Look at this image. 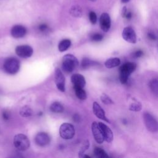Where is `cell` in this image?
<instances>
[{"instance_id":"obj_4","label":"cell","mask_w":158,"mask_h":158,"mask_svg":"<svg viewBox=\"0 0 158 158\" xmlns=\"http://www.w3.org/2000/svg\"><path fill=\"white\" fill-rule=\"evenodd\" d=\"M14 146L19 151H23L28 149L30 143L28 137L23 134H17L14 138Z\"/></svg>"},{"instance_id":"obj_6","label":"cell","mask_w":158,"mask_h":158,"mask_svg":"<svg viewBox=\"0 0 158 158\" xmlns=\"http://www.w3.org/2000/svg\"><path fill=\"white\" fill-rule=\"evenodd\" d=\"M143 119L148 130L152 133L157 131V122L156 118L149 113L145 112L143 114Z\"/></svg>"},{"instance_id":"obj_9","label":"cell","mask_w":158,"mask_h":158,"mask_svg":"<svg viewBox=\"0 0 158 158\" xmlns=\"http://www.w3.org/2000/svg\"><path fill=\"white\" fill-rule=\"evenodd\" d=\"M15 53L20 57L28 58L32 56L33 49L29 45H20L16 47Z\"/></svg>"},{"instance_id":"obj_8","label":"cell","mask_w":158,"mask_h":158,"mask_svg":"<svg viewBox=\"0 0 158 158\" xmlns=\"http://www.w3.org/2000/svg\"><path fill=\"white\" fill-rule=\"evenodd\" d=\"M122 38L126 41L135 44L136 43V35L135 30L131 27H127L122 31Z\"/></svg>"},{"instance_id":"obj_18","label":"cell","mask_w":158,"mask_h":158,"mask_svg":"<svg viewBox=\"0 0 158 158\" xmlns=\"http://www.w3.org/2000/svg\"><path fill=\"white\" fill-rule=\"evenodd\" d=\"M71 41L69 39H64L60 41L58 44V49L60 52L67 51L71 46Z\"/></svg>"},{"instance_id":"obj_19","label":"cell","mask_w":158,"mask_h":158,"mask_svg":"<svg viewBox=\"0 0 158 158\" xmlns=\"http://www.w3.org/2000/svg\"><path fill=\"white\" fill-rule=\"evenodd\" d=\"M73 89L76 96L80 100H85L86 99V93L83 88L79 86H73Z\"/></svg>"},{"instance_id":"obj_25","label":"cell","mask_w":158,"mask_h":158,"mask_svg":"<svg viewBox=\"0 0 158 158\" xmlns=\"http://www.w3.org/2000/svg\"><path fill=\"white\" fill-rule=\"evenodd\" d=\"M133 102H132L130 106H129V110L131 111L134 112H138L141 110L142 109V105L140 102L136 100L135 99H133Z\"/></svg>"},{"instance_id":"obj_30","label":"cell","mask_w":158,"mask_h":158,"mask_svg":"<svg viewBox=\"0 0 158 158\" xmlns=\"http://www.w3.org/2000/svg\"><path fill=\"white\" fill-rule=\"evenodd\" d=\"M143 54L144 53H143V51H141V50H137L135 52H134V53L133 54V56L135 58H139V57H141L143 55Z\"/></svg>"},{"instance_id":"obj_1","label":"cell","mask_w":158,"mask_h":158,"mask_svg":"<svg viewBox=\"0 0 158 158\" xmlns=\"http://www.w3.org/2000/svg\"><path fill=\"white\" fill-rule=\"evenodd\" d=\"M136 64L135 62H128L123 64L119 69V79L122 84H126L128 81L130 75L135 70Z\"/></svg>"},{"instance_id":"obj_35","label":"cell","mask_w":158,"mask_h":158,"mask_svg":"<svg viewBox=\"0 0 158 158\" xmlns=\"http://www.w3.org/2000/svg\"><path fill=\"white\" fill-rule=\"evenodd\" d=\"M129 1H130V0H121L122 2H123V3H127V2H128Z\"/></svg>"},{"instance_id":"obj_32","label":"cell","mask_w":158,"mask_h":158,"mask_svg":"<svg viewBox=\"0 0 158 158\" xmlns=\"http://www.w3.org/2000/svg\"><path fill=\"white\" fill-rule=\"evenodd\" d=\"M38 28H39L40 31L44 32V31H46L48 30V25H47L46 24L43 23V24H41V25H39Z\"/></svg>"},{"instance_id":"obj_26","label":"cell","mask_w":158,"mask_h":158,"mask_svg":"<svg viewBox=\"0 0 158 158\" xmlns=\"http://www.w3.org/2000/svg\"><path fill=\"white\" fill-rule=\"evenodd\" d=\"M149 87L152 92L157 96L158 93V81L157 78H153L149 83Z\"/></svg>"},{"instance_id":"obj_2","label":"cell","mask_w":158,"mask_h":158,"mask_svg":"<svg viewBox=\"0 0 158 158\" xmlns=\"http://www.w3.org/2000/svg\"><path fill=\"white\" fill-rule=\"evenodd\" d=\"M78 64L77 58L71 54H67L62 57V67L63 70L66 73L73 72L77 67Z\"/></svg>"},{"instance_id":"obj_3","label":"cell","mask_w":158,"mask_h":158,"mask_svg":"<svg viewBox=\"0 0 158 158\" xmlns=\"http://www.w3.org/2000/svg\"><path fill=\"white\" fill-rule=\"evenodd\" d=\"M20 67L19 60L15 57H9L6 59L3 64V68L5 72L10 75L17 73Z\"/></svg>"},{"instance_id":"obj_21","label":"cell","mask_w":158,"mask_h":158,"mask_svg":"<svg viewBox=\"0 0 158 158\" xmlns=\"http://www.w3.org/2000/svg\"><path fill=\"white\" fill-rule=\"evenodd\" d=\"M98 64H99L98 62H96L95 61H93V60H91V59H89L88 58H86V57L83 58L82 61H81V67L83 69H88V68H89L92 66H94V65H98Z\"/></svg>"},{"instance_id":"obj_24","label":"cell","mask_w":158,"mask_h":158,"mask_svg":"<svg viewBox=\"0 0 158 158\" xmlns=\"http://www.w3.org/2000/svg\"><path fill=\"white\" fill-rule=\"evenodd\" d=\"M70 14L74 17H80L82 15V10L78 6H73L70 9Z\"/></svg>"},{"instance_id":"obj_22","label":"cell","mask_w":158,"mask_h":158,"mask_svg":"<svg viewBox=\"0 0 158 158\" xmlns=\"http://www.w3.org/2000/svg\"><path fill=\"white\" fill-rule=\"evenodd\" d=\"M93 152L94 156L98 158H107L109 157L107 152L101 148L96 147L94 149Z\"/></svg>"},{"instance_id":"obj_20","label":"cell","mask_w":158,"mask_h":158,"mask_svg":"<svg viewBox=\"0 0 158 158\" xmlns=\"http://www.w3.org/2000/svg\"><path fill=\"white\" fill-rule=\"evenodd\" d=\"M50 110L54 113H61L64 110V106L59 102H52L49 107Z\"/></svg>"},{"instance_id":"obj_13","label":"cell","mask_w":158,"mask_h":158,"mask_svg":"<svg viewBox=\"0 0 158 158\" xmlns=\"http://www.w3.org/2000/svg\"><path fill=\"white\" fill-rule=\"evenodd\" d=\"M99 125L104 141L107 143H110L113 140V133L110 128L102 122H98Z\"/></svg>"},{"instance_id":"obj_28","label":"cell","mask_w":158,"mask_h":158,"mask_svg":"<svg viewBox=\"0 0 158 158\" xmlns=\"http://www.w3.org/2000/svg\"><path fill=\"white\" fill-rule=\"evenodd\" d=\"M103 39V35H101V33H94L91 36V40L93 41H96V42H98V41H102Z\"/></svg>"},{"instance_id":"obj_33","label":"cell","mask_w":158,"mask_h":158,"mask_svg":"<svg viewBox=\"0 0 158 158\" xmlns=\"http://www.w3.org/2000/svg\"><path fill=\"white\" fill-rule=\"evenodd\" d=\"M2 117H3L4 120H8L9 118V117H10L9 112L7 111H6V110H4L2 112Z\"/></svg>"},{"instance_id":"obj_17","label":"cell","mask_w":158,"mask_h":158,"mask_svg":"<svg viewBox=\"0 0 158 158\" xmlns=\"http://www.w3.org/2000/svg\"><path fill=\"white\" fill-rule=\"evenodd\" d=\"M120 64V60L118 57H111L106 60L104 65L107 69H112L118 66Z\"/></svg>"},{"instance_id":"obj_10","label":"cell","mask_w":158,"mask_h":158,"mask_svg":"<svg viewBox=\"0 0 158 158\" xmlns=\"http://www.w3.org/2000/svg\"><path fill=\"white\" fill-rule=\"evenodd\" d=\"M91 131L93 133V136L95 139V141L101 144L104 142V137L102 133V131L98 123L97 122H93L91 124Z\"/></svg>"},{"instance_id":"obj_12","label":"cell","mask_w":158,"mask_h":158,"mask_svg":"<svg viewBox=\"0 0 158 158\" xmlns=\"http://www.w3.org/2000/svg\"><path fill=\"white\" fill-rule=\"evenodd\" d=\"M99 25L102 31L107 32L111 26V20L109 15L107 13H102L99 18Z\"/></svg>"},{"instance_id":"obj_36","label":"cell","mask_w":158,"mask_h":158,"mask_svg":"<svg viewBox=\"0 0 158 158\" xmlns=\"http://www.w3.org/2000/svg\"><path fill=\"white\" fill-rule=\"evenodd\" d=\"M91 1H96V0H90Z\"/></svg>"},{"instance_id":"obj_29","label":"cell","mask_w":158,"mask_h":158,"mask_svg":"<svg viewBox=\"0 0 158 158\" xmlns=\"http://www.w3.org/2000/svg\"><path fill=\"white\" fill-rule=\"evenodd\" d=\"M89 19L92 24H95L97 22V15L93 11H91L89 13Z\"/></svg>"},{"instance_id":"obj_7","label":"cell","mask_w":158,"mask_h":158,"mask_svg":"<svg viewBox=\"0 0 158 158\" xmlns=\"http://www.w3.org/2000/svg\"><path fill=\"white\" fill-rule=\"evenodd\" d=\"M54 80L57 88L61 92H64L65 90V80L62 71L56 68L54 72Z\"/></svg>"},{"instance_id":"obj_11","label":"cell","mask_w":158,"mask_h":158,"mask_svg":"<svg viewBox=\"0 0 158 158\" xmlns=\"http://www.w3.org/2000/svg\"><path fill=\"white\" fill-rule=\"evenodd\" d=\"M35 141L39 146H45L51 141L49 135L45 132H39L35 137Z\"/></svg>"},{"instance_id":"obj_5","label":"cell","mask_w":158,"mask_h":158,"mask_svg":"<svg viewBox=\"0 0 158 158\" xmlns=\"http://www.w3.org/2000/svg\"><path fill=\"white\" fill-rule=\"evenodd\" d=\"M75 133L74 127L69 123H63L59 128V135L64 139L73 138Z\"/></svg>"},{"instance_id":"obj_15","label":"cell","mask_w":158,"mask_h":158,"mask_svg":"<svg viewBox=\"0 0 158 158\" xmlns=\"http://www.w3.org/2000/svg\"><path fill=\"white\" fill-rule=\"evenodd\" d=\"M11 35L15 38L23 37L27 33L26 28L21 25H15L11 28Z\"/></svg>"},{"instance_id":"obj_14","label":"cell","mask_w":158,"mask_h":158,"mask_svg":"<svg viewBox=\"0 0 158 158\" xmlns=\"http://www.w3.org/2000/svg\"><path fill=\"white\" fill-rule=\"evenodd\" d=\"M93 114L99 118L104 120L106 122L110 123L109 120L107 118L104 110L102 109L101 106L97 102H94L93 104Z\"/></svg>"},{"instance_id":"obj_23","label":"cell","mask_w":158,"mask_h":158,"mask_svg":"<svg viewBox=\"0 0 158 158\" xmlns=\"http://www.w3.org/2000/svg\"><path fill=\"white\" fill-rule=\"evenodd\" d=\"M19 113L22 117H28L33 114V110L29 106H25L20 109Z\"/></svg>"},{"instance_id":"obj_34","label":"cell","mask_w":158,"mask_h":158,"mask_svg":"<svg viewBox=\"0 0 158 158\" xmlns=\"http://www.w3.org/2000/svg\"><path fill=\"white\" fill-rule=\"evenodd\" d=\"M73 120L75 121V122H79V120H80V117H79V115H77V114H75V115H73Z\"/></svg>"},{"instance_id":"obj_31","label":"cell","mask_w":158,"mask_h":158,"mask_svg":"<svg viewBox=\"0 0 158 158\" xmlns=\"http://www.w3.org/2000/svg\"><path fill=\"white\" fill-rule=\"evenodd\" d=\"M148 38L151 40H157V36L152 31H149L148 33Z\"/></svg>"},{"instance_id":"obj_27","label":"cell","mask_w":158,"mask_h":158,"mask_svg":"<svg viewBox=\"0 0 158 158\" xmlns=\"http://www.w3.org/2000/svg\"><path fill=\"white\" fill-rule=\"evenodd\" d=\"M101 102L105 104H112L114 103L112 99L105 93H102L100 96Z\"/></svg>"},{"instance_id":"obj_16","label":"cell","mask_w":158,"mask_h":158,"mask_svg":"<svg viewBox=\"0 0 158 158\" xmlns=\"http://www.w3.org/2000/svg\"><path fill=\"white\" fill-rule=\"evenodd\" d=\"M71 82L72 83L73 86H79L84 88L86 85V80L81 74L74 73L71 76Z\"/></svg>"}]
</instances>
